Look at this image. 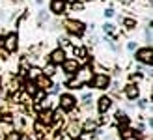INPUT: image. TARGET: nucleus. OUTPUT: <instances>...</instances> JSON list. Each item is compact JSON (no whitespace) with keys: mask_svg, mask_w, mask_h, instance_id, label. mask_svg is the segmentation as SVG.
Returning <instances> with one entry per match:
<instances>
[{"mask_svg":"<svg viewBox=\"0 0 153 140\" xmlns=\"http://www.w3.org/2000/svg\"><path fill=\"white\" fill-rule=\"evenodd\" d=\"M110 105H112V99H110V97L103 95L101 99H99V110H101V112H106V110L110 108Z\"/></svg>","mask_w":153,"mask_h":140,"instance_id":"13","label":"nucleus"},{"mask_svg":"<svg viewBox=\"0 0 153 140\" xmlns=\"http://www.w3.org/2000/svg\"><path fill=\"white\" fill-rule=\"evenodd\" d=\"M82 103H84V106H88V105H91V95H86L82 99Z\"/></svg>","mask_w":153,"mask_h":140,"instance_id":"25","label":"nucleus"},{"mask_svg":"<svg viewBox=\"0 0 153 140\" xmlns=\"http://www.w3.org/2000/svg\"><path fill=\"white\" fill-rule=\"evenodd\" d=\"M76 82L79 84H84V82H90V79H91V69L90 67H82V69H76Z\"/></svg>","mask_w":153,"mask_h":140,"instance_id":"5","label":"nucleus"},{"mask_svg":"<svg viewBox=\"0 0 153 140\" xmlns=\"http://www.w3.org/2000/svg\"><path fill=\"white\" fill-rule=\"evenodd\" d=\"M71 10L75 11V10H79V11H82L84 10V6L80 4V2H71Z\"/></svg>","mask_w":153,"mask_h":140,"instance_id":"19","label":"nucleus"},{"mask_svg":"<svg viewBox=\"0 0 153 140\" xmlns=\"http://www.w3.org/2000/svg\"><path fill=\"white\" fill-rule=\"evenodd\" d=\"M67 133H69V136H71V138H79V136H80V133H82V129H80L79 123H71V125L67 127Z\"/></svg>","mask_w":153,"mask_h":140,"instance_id":"12","label":"nucleus"},{"mask_svg":"<svg viewBox=\"0 0 153 140\" xmlns=\"http://www.w3.org/2000/svg\"><path fill=\"white\" fill-rule=\"evenodd\" d=\"M64 140H71V136H67V138H64Z\"/></svg>","mask_w":153,"mask_h":140,"instance_id":"31","label":"nucleus"},{"mask_svg":"<svg viewBox=\"0 0 153 140\" xmlns=\"http://www.w3.org/2000/svg\"><path fill=\"white\" fill-rule=\"evenodd\" d=\"M91 86L94 88H99V90H105L110 86V77L105 75V73H99L94 77V80H91Z\"/></svg>","mask_w":153,"mask_h":140,"instance_id":"2","label":"nucleus"},{"mask_svg":"<svg viewBox=\"0 0 153 140\" xmlns=\"http://www.w3.org/2000/svg\"><path fill=\"white\" fill-rule=\"evenodd\" d=\"M52 114H54V112H52V110H49V108H45V110H41V112H39V123H45V125H51V123L54 121V120H52Z\"/></svg>","mask_w":153,"mask_h":140,"instance_id":"10","label":"nucleus"},{"mask_svg":"<svg viewBox=\"0 0 153 140\" xmlns=\"http://www.w3.org/2000/svg\"><path fill=\"white\" fill-rule=\"evenodd\" d=\"M65 30H67L69 34L82 36V34H84V30H86V26H84L80 21H73V19H69V21H65Z\"/></svg>","mask_w":153,"mask_h":140,"instance_id":"1","label":"nucleus"},{"mask_svg":"<svg viewBox=\"0 0 153 140\" xmlns=\"http://www.w3.org/2000/svg\"><path fill=\"white\" fill-rule=\"evenodd\" d=\"M123 25H125L127 30H133V28L136 26V21H134V19H123Z\"/></svg>","mask_w":153,"mask_h":140,"instance_id":"16","label":"nucleus"},{"mask_svg":"<svg viewBox=\"0 0 153 140\" xmlns=\"http://www.w3.org/2000/svg\"><path fill=\"white\" fill-rule=\"evenodd\" d=\"M36 80H37V86L43 88V90H47V88L52 86V84H51V79H49L47 75H39V77H36Z\"/></svg>","mask_w":153,"mask_h":140,"instance_id":"11","label":"nucleus"},{"mask_svg":"<svg viewBox=\"0 0 153 140\" xmlns=\"http://www.w3.org/2000/svg\"><path fill=\"white\" fill-rule=\"evenodd\" d=\"M123 2H131V0H123Z\"/></svg>","mask_w":153,"mask_h":140,"instance_id":"32","label":"nucleus"},{"mask_svg":"<svg viewBox=\"0 0 153 140\" xmlns=\"http://www.w3.org/2000/svg\"><path fill=\"white\" fill-rule=\"evenodd\" d=\"M146 37H148V41L151 43V28H146Z\"/></svg>","mask_w":153,"mask_h":140,"instance_id":"27","label":"nucleus"},{"mask_svg":"<svg viewBox=\"0 0 153 140\" xmlns=\"http://www.w3.org/2000/svg\"><path fill=\"white\" fill-rule=\"evenodd\" d=\"M136 60L142 64H149L151 66V47H144V49L136 51Z\"/></svg>","mask_w":153,"mask_h":140,"instance_id":"4","label":"nucleus"},{"mask_svg":"<svg viewBox=\"0 0 153 140\" xmlns=\"http://www.w3.org/2000/svg\"><path fill=\"white\" fill-rule=\"evenodd\" d=\"M51 11L56 15H62L65 11V0H52L51 2Z\"/></svg>","mask_w":153,"mask_h":140,"instance_id":"9","label":"nucleus"},{"mask_svg":"<svg viewBox=\"0 0 153 140\" xmlns=\"http://www.w3.org/2000/svg\"><path fill=\"white\" fill-rule=\"evenodd\" d=\"M127 49H129V51H134V43H133V41H129V45H127Z\"/></svg>","mask_w":153,"mask_h":140,"instance_id":"29","label":"nucleus"},{"mask_svg":"<svg viewBox=\"0 0 153 140\" xmlns=\"http://www.w3.org/2000/svg\"><path fill=\"white\" fill-rule=\"evenodd\" d=\"M7 140H19L17 133H7Z\"/></svg>","mask_w":153,"mask_h":140,"instance_id":"26","label":"nucleus"},{"mask_svg":"<svg viewBox=\"0 0 153 140\" xmlns=\"http://www.w3.org/2000/svg\"><path fill=\"white\" fill-rule=\"evenodd\" d=\"M17 47H19V37L15 36V34H10L4 39V49L7 52H15V51H17Z\"/></svg>","mask_w":153,"mask_h":140,"instance_id":"3","label":"nucleus"},{"mask_svg":"<svg viewBox=\"0 0 153 140\" xmlns=\"http://www.w3.org/2000/svg\"><path fill=\"white\" fill-rule=\"evenodd\" d=\"M75 140H80V138H75Z\"/></svg>","mask_w":153,"mask_h":140,"instance_id":"33","label":"nucleus"},{"mask_svg":"<svg viewBox=\"0 0 153 140\" xmlns=\"http://www.w3.org/2000/svg\"><path fill=\"white\" fill-rule=\"evenodd\" d=\"M64 60H65V52H64V49H56V51L51 52V64L58 66V64H62Z\"/></svg>","mask_w":153,"mask_h":140,"instance_id":"8","label":"nucleus"},{"mask_svg":"<svg viewBox=\"0 0 153 140\" xmlns=\"http://www.w3.org/2000/svg\"><path fill=\"white\" fill-rule=\"evenodd\" d=\"M62 66H64V71H65L67 75H75L76 69H79V62H76L75 58H69V60H64Z\"/></svg>","mask_w":153,"mask_h":140,"instance_id":"6","label":"nucleus"},{"mask_svg":"<svg viewBox=\"0 0 153 140\" xmlns=\"http://www.w3.org/2000/svg\"><path fill=\"white\" fill-rule=\"evenodd\" d=\"M84 129H86V131H94L95 129V121H86V125H84Z\"/></svg>","mask_w":153,"mask_h":140,"instance_id":"21","label":"nucleus"},{"mask_svg":"<svg viewBox=\"0 0 153 140\" xmlns=\"http://www.w3.org/2000/svg\"><path fill=\"white\" fill-rule=\"evenodd\" d=\"M131 136H133V131H131V129H127V127L121 129V138H123V140H129Z\"/></svg>","mask_w":153,"mask_h":140,"instance_id":"17","label":"nucleus"},{"mask_svg":"<svg viewBox=\"0 0 153 140\" xmlns=\"http://www.w3.org/2000/svg\"><path fill=\"white\" fill-rule=\"evenodd\" d=\"M105 15H106V17H112V15H114V10H106Z\"/></svg>","mask_w":153,"mask_h":140,"instance_id":"28","label":"nucleus"},{"mask_svg":"<svg viewBox=\"0 0 153 140\" xmlns=\"http://www.w3.org/2000/svg\"><path fill=\"white\" fill-rule=\"evenodd\" d=\"M125 93H127V97L129 99H136V97H138V88H136L134 86V84H131V86H127V90H125Z\"/></svg>","mask_w":153,"mask_h":140,"instance_id":"14","label":"nucleus"},{"mask_svg":"<svg viewBox=\"0 0 153 140\" xmlns=\"http://www.w3.org/2000/svg\"><path fill=\"white\" fill-rule=\"evenodd\" d=\"M0 127L4 129V133H11V125H7V123H0Z\"/></svg>","mask_w":153,"mask_h":140,"instance_id":"24","label":"nucleus"},{"mask_svg":"<svg viewBox=\"0 0 153 140\" xmlns=\"http://www.w3.org/2000/svg\"><path fill=\"white\" fill-rule=\"evenodd\" d=\"M60 106H62V110H71V108H75V97L69 95V93L62 95L60 97Z\"/></svg>","mask_w":153,"mask_h":140,"instance_id":"7","label":"nucleus"},{"mask_svg":"<svg viewBox=\"0 0 153 140\" xmlns=\"http://www.w3.org/2000/svg\"><path fill=\"white\" fill-rule=\"evenodd\" d=\"M105 32H106V34H114V25L106 22V25H105Z\"/></svg>","mask_w":153,"mask_h":140,"instance_id":"23","label":"nucleus"},{"mask_svg":"<svg viewBox=\"0 0 153 140\" xmlns=\"http://www.w3.org/2000/svg\"><path fill=\"white\" fill-rule=\"evenodd\" d=\"M45 75H47V77L54 75V64H51V66H47V67H45Z\"/></svg>","mask_w":153,"mask_h":140,"instance_id":"18","label":"nucleus"},{"mask_svg":"<svg viewBox=\"0 0 153 140\" xmlns=\"http://www.w3.org/2000/svg\"><path fill=\"white\" fill-rule=\"evenodd\" d=\"M39 75H41V71H39L37 67H32V69H30V77H32V79H36V77H39Z\"/></svg>","mask_w":153,"mask_h":140,"instance_id":"20","label":"nucleus"},{"mask_svg":"<svg viewBox=\"0 0 153 140\" xmlns=\"http://www.w3.org/2000/svg\"><path fill=\"white\" fill-rule=\"evenodd\" d=\"M75 52H76V56H79V58H82V60L86 58V49H76Z\"/></svg>","mask_w":153,"mask_h":140,"instance_id":"22","label":"nucleus"},{"mask_svg":"<svg viewBox=\"0 0 153 140\" xmlns=\"http://www.w3.org/2000/svg\"><path fill=\"white\" fill-rule=\"evenodd\" d=\"M19 140H30V136L28 135H22V136H19Z\"/></svg>","mask_w":153,"mask_h":140,"instance_id":"30","label":"nucleus"},{"mask_svg":"<svg viewBox=\"0 0 153 140\" xmlns=\"http://www.w3.org/2000/svg\"><path fill=\"white\" fill-rule=\"evenodd\" d=\"M26 93H28V95H36V93H37V86H36V84L34 82H26Z\"/></svg>","mask_w":153,"mask_h":140,"instance_id":"15","label":"nucleus"}]
</instances>
